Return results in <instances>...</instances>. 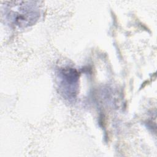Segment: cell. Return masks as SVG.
I'll return each mask as SVG.
<instances>
[{"label":"cell","mask_w":157,"mask_h":157,"mask_svg":"<svg viewBox=\"0 0 157 157\" xmlns=\"http://www.w3.org/2000/svg\"><path fill=\"white\" fill-rule=\"evenodd\" d=\"M37 1H6L4 14L7 20L15 27L25 28L34 25L40 14Z\"/></svg>","instance_id":"obj_1"},{"label":"cell","mask_w":157,"mask_h":157,"mask_svg":"<svg viewBox=\"0 0 157 157\" xmlns=\"http://www.w3.org/2000/svg\"><path fill=\"white\" fill-rule=\"evenodd\" d=\"M79 76L78 72L70 66L60 67L56 73L59 92L70 102H74L77 98L79 86Z\"/></svg>","instance_id":"obj_2"}]
</instances>
